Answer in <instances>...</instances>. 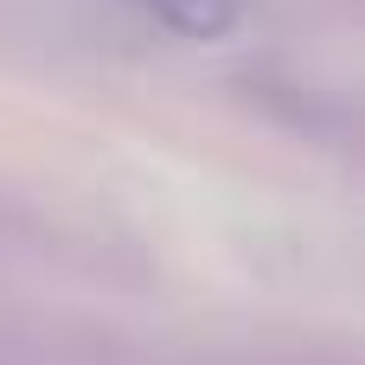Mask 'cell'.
<instances>
[{
    "instance_id": "obj_1",
    "label": "cell",
    "mask_w": 365,
    "mask_h": 365,
    "mask_svg": "<svg viewBox=\"0 0 365 365\" xmlns=\"http://www.w3.org/2000/svg\"><path fill=\"white\" fill-rule=\"evenodd\" d=\"M173 32H186V38H218V32H231V19H237V6L244 0H148Z\"/></svg>"
}]
</instances>
